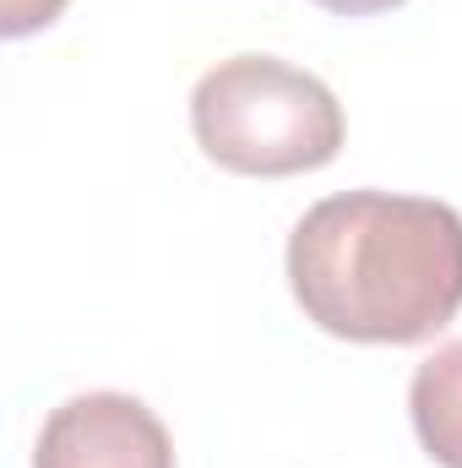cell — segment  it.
<instances>
[{"label":"cell","mask_w":462,"mask_h":468,"mask_svg":"<svg viewBox=\"0 0 462 468\" xmlns=\"http://www.w3.org/2000/svg\"><path fill=\"white\" fill-rule=\"evenodd\" d=\"M316 5L332 11V16H381V11H397L408 0H316Z\"/></svg>","instance_id":"8992f818"},{"label":"cell","mask_w":462,"mask_h":468,"mask_svg":"<svg viewBox=\"0 0 462 468\" xmlns=\"http://www.w3.org/2000/svg\"><path fill=\"white\" fill-rule=\"evenodd\" d=\"M289 289L348 344H425L462 311V213L436 197L343 191L289 234Z\"/></svg>","instance_id":"6da1fadb"},{"label":"cell","mask_w":462,"mask_h":468,"mask_svg":"<svg viewBox=\"0 0 462 468\" xmlns=\"http://www.w3.org/2000/svg\"><path fill=\"white\" fill-rule=\"evenodd\" d=\"M191 131L229 175H310L343 153V104L278 55H229L191 93Z\"/></svg>","instance_id":"7a4b0ae2"},{"label":"cell","mask_w":462,"mask_h":468,"mask_svg":"<svg viewBox=\"0 0 462 468\" xmlns=\"http://www.w3.org/2000/svg\"><path fill=\"white\" fill-rule=\"evenodd\" d=\"M408 420L441 468H462V338L436 349L408 381Z\"/></svg>","instance_id":"277c9868"},{"label":"cell","mask_w":462,"mask_h":468,"mask_svg":"<svg viewBox=\"0 0 462 468\" xmlns=\"http://www.w3.org/2000/svg\"><path fill=\"white\" fill-rule=\"evenodd\" d=\"M66 5L71 0H0V33L5 38H27V33H38L49 22H60Z\"/></svg>","instance_id":"5b68a950"},{"label":"cell","mask_w":462,"mask_h":468,"mask_svg":"<svg viewBox=\"0 0 462 468\" xmlns=\"http://www.w3.org/2000/svg\"><path fill=\"white\" fill-rule=\"evenodd\" d=\"M33 468H174V441L142 398L77 392L44 420Z\"/></svg>","instance_id":"3957f363"}]
</instances>
